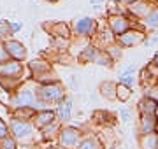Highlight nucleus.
<instances>
[{"label": "nucleus", "instance_id": "1", "mask_svg": "<svg viewBox=\"0 0 158 149\" xmlns=\"http://www.w3.org/2000/svg\"><path fill=\"white\" fill-rule=\"evenodd\" d=\"M25 107L34 109L35 112L49 109L46 103L39 102V98H37V84L30 79L25 81L21 86L12 93V98H11V109H25Z\"/></svg>", "mask_w": 158, "mask_h": 149}, {"label": "nucleus", "instance_id": "2", "mask_svg": "<svg viewBox=\"0 0 158 149\" xmlns=\"http://www.w3.org/2000/svg\"><path fill=\"white\" fill-rule=\"evenodd\" d=\"M7 125H9V133L18 140V144L21 142L25 146H35L39 140H42L40 132L34 125V121H21L11 118L7 121Z\"/></svg>", "mask_w": 158, "mask_h": 149}, {"label": "nucleus", "instance_id": "3", "mask_svg": "<svg viewBox=\"0 0 158 149\" xmlns=\"http://www.w3.org/2000/svg\"><path fill=\"white\" fill-rule=\"evenodd\" d=\"M98 21H97L95 18L91 16H83L76 19L72 25H70V28H72V35L76 39H85V40H93V37L97 35L98 32Z\"/></svg>", "mask_w": 158, "mask_h": 149}, {"label": "nucleus", "instance_id": "4", "mask_svg": "<svg viewBox=\"0 0 158 149\" xmlns=\"http://www.w3.org/2000/svg\"><path fill=\"white\" fill-rule=\"evenodd\" d=\"M65 97H67V93H65V88H63L62 81L55 83V84H48V86H39L37 84V98H39V102L46 103L48 107L51 103L58 105Z\"/></svg>", "mask_w": 158, "mask_h": 149}, {"label": "nucleus", "instance_id": "5", "mask_svg": "<svg viewBox=\"0 0 158 149\" xmlns=\"http://www.w3.org/2000/svg\"><path fill=\"white\" fill-rule=\"evenodd\" d=\"M83 137H85V133L81 132V128L72 125H63L62 130H60V135L56 139V144L65 149H77Z\"/></svg>", "mask_w": 158, "mask_h": 149}, {"label": "nucleus", "instance_id": "6", "mask_svg": "<svg viewBox=\"0 0 158 149\" xmlns=\"http://www.w3.org/2000/svg\"><path fill=\"white\" fill-rule=\"evenodd\" d=\"M0 77H7V79H19V81H28L30 72L25 67L23 62L16 60H9L7 63L0 65Z\"/></svg>", "mask_w": 158, "mask_h": 149}, {"label": "nucleus", "instance_id": "7", "mask_svg": "<svg viewBox=\"0 0 158 149\" xmlns=\"http://www.w3.org/2000/svg\"><path fill=\"white\" fill-rule=\"evenodd\" d=\"M155 7H158V0H137L134 4L127 6V16H128L132 21L139 23V21H142Z\"/></svg>", "mask_w": 158, "mask_h": 149}, {"label": "nucleus", "instance_id": "8", "mask_svg": "<svg viewBox=\"0 0 158 149\" xmlns=\"http://www.w3.org/2000/svg\"><path fill=\"white\" fill-rule=\"evenodd\" d=\"M146 40H148V34L137 23L134 28H130L128 32H125L123 35H119L118 39H116V42L123 49H128V47H135V46H141V44H146Z\"/></svg>", "mask_w": 158, "mask_h": 149}, {"label": "nucleus", "instance_id": "9", "mask_svg": "<svg viewBox=\"0 0 158 149\" xmlns=\"http://www.w3.org/2000/svg\"><path fill=\"white\" fill-rule=\"evenodd\" d=\"M135 21H132L127 14H116V16H107V28L114 34V37L118 39L119 35H123L125 32H128L130 28L135 26Z\"/></svg>", "mask_w": 158, "mask_h": 149}, {"label": "nucleus", "instance_id": "10", "mask_svg": "<svg viewBox=\"0 0 158 149\" xmlns=\"http://www.w3.org/2000/svg\"><path fill=\"white\" fill-rule=\"evenodd\" d=\"M4 47H6L7 54L11 56V60H16V62H25L27 56H28V51L23 44L21 40L14 39V37H9V39L4 40Z\"/></svg>", "mask_w": 158, "mask_h": 149}, {"label": "nucleus", "instance_id": "11", "mask_svg": "<svg viewBox=\"0 0 158 149\" xmlns=\"http://www.w3.org/2000/svg\"><path fill=\"white\" fill-rule=\"evenodd\" d=\"M44 30L51 35V39H72V28L65 21H51L44 23Z\"/></svg>", "mask_w": 158, "mask_h": 149}, {"label": "nucleus", "instance_id": "12", "mask_svg": "<svg viewBox=\"0 0 158 149\" xmlns=\"http://www.w3.org/2000/svg\"><path fill=\"white\" fill-rule=\"evenodd\" d=\"M158 130V116L156 114H141L137 119V132L139 135L156 133Z\"/></svg>", "mask_w": 158, "mask_h": 149}, {"label": "nucleus", "instance_id": "13", "mask_svg": "<svg viewBox=\"0 0 158 149\" xmlns=\"http://www.w3.org/2000/svg\"><path fill=\"white\" fill-rule=\"evenodd\" d=\"M91 42L98 49H106L107 46H111V44L116 42V37H114V34L107 28V25H106V26H98V32H97V35L93 37Z\"/></svg>", "mask_w": 158, "mask_h": 149}, {"label": "nucleus", "instance_id": "14", "mask_svg": "<svg viewBox=\"0 0 158 149\" xmlns=\"http://www.w3.org/2000/svg\"><path fill=\"white\" fill-rule=\"evenodd\" d=\"M72 109H74V100L70 97H65L62 102L58 103L56 107H55V112H56V118L60 123H69L70 118H72Z\"/></svg>", "mask_w": 158, "mask_h": 149}, {"label": "nucleus", "instance_id": "15", "mask_svg": "<svg viewBox=\"0 0 158 149\" xmlns=\"http://www.w3.org/2000/svg\"><path fill=\"white\" fill-rule=\"evenodd\" d=\"M58 118H56V112L55 109H44V111H37L35 112V118H34V125L37 126V130H42L44 126L55 123Z\"/></svg>", "mask_w": 158, "mask_h": 149}, {"label": "nucleus", "instance_id": "16", "mask_svg": "<svg viewBox=\"0 0 158 149\" xmlns=\"http://www.w3.org/2000/svg\"><path fill=\"white\" fill-rule=\"evenodd\" d=\"M28 72H30V77H35V75H42L46 74V72H51L53 70V65H51V62H48V60H32V62L28 63Z\"/></svg>", "mask_w": 158, "mask_h": 149}, {"label": "nucleus", "instance_id": "17", "mask_svg": "<svg viewBox=\"0 0 158 149\" xmlns=\"http://www.w3.org/2000/svg\"><path fill=\"white\" fill-rule=\"evenodd\" d=\"M116 91H118V83H114V81H104V83H100V86H98L100 97L106 98V100H109V102L118 100Z\"/></svg>", "mask_w": 158, "mask_h": 149}, {"label": "nucleus", "instance_id": "18", "mask_svg": "<svg viewBox=\"0 0 158 149\" xmlns=\"http://www.w3.org/2000/svg\"><path fill=\"white\" fill-rule=\"evenodd\" d=\"M62 123L60 121H55V123H51V125H48V126H44L42 130H39L40 132V137H42V140L44 142H53V140H56L58 139V135H60V130H62Z\"/></svg>", "mask_w": 158, "mask_h": 149}, {"label": "nucleus", "instance_id": "19", "mask_svg": "<svg viewBox=\"0 0 158 149\" xmlns=\"http://www.w3.org/2000/svg\"><path fill=\"white\" fill-rule=\"evenodd\" d=\"M77 149H106V146H104V142L100 140L98 135H95V133H85V137L79 142Z\"/></svg>", "mask_w": 158, "mask_h": 149}, {"label": "nucleus", "instance_id": "20", "mask_svg": "<svg viewBox=\"0 0 158 149\" xmlns=\"http://www.w3.org/2000/svg\"><path fill=\"white\" fill-rule=\"evenodd\" d=\"M102 49H98L93 42H90L88 46L83 47V51L79 53L77 60L79 62H83V63H95V60H97V56H98V53Z\"/></svg>", "mask_w": 158, "mask_h": 149}, {"label": "nucleus", "instance_id": "21", "mask_svg": "<svg viewBox=\"0 0 158 149\" xmlns=\"http://www.w3.org/2000/svg\"><path fill=\"white\" fill-rule=\"evenodd\" d=\"M137 112H139V116L141 114H156L158 112V105H156V102L153 100V98H149V97H144L137 102Z\"/></svg>", "mask_w": 158, "mask_h": 149}, {"label": "nucleus", "instance_id": "22", "mask_svg": "<svg viewBox=\"0 0 158 149\" xmlns=\"http://www.w3.org/2000/svg\"><path fill=\"white\" fill-rule=\"evenodd\" d=\"M139 26H141L144 32H155L158 30V7H155L149 14H148L142 21H139Z\"/></svg>", "mask_w": 158, "mask_h": 149}, {"label": "nucleus", "instance_id": "23", "mask_svg": "<svg viewBox=\"0 0 158 149\" xmlns=\"http://www.w3.org/2000/svg\"><path fill=\"white\" fill-rule=\"evenodd\" d=\"M139 147L141 149H158V133H148V135H137Z\"/></svg>", "mask_w": 158, "mask_h": 149}, {"label": "nucleus", "instance_id": "24", "mask_svg": "<svg viewBox=\"0 0 158 149\" xmlns=\"http://www.w3.org/2000/svg\"><path fill=\"white\" fill-rule=\"evenodd\" d=\"M11 118L14 119H21V121H34L35 118V111L34 109H11Z\"/></svg>", "mask_w": 158, "mask_h": 149}, {"label": "nucleus", "instance_id": "25", "mask_svg": "<svg viewBox=\"0 0 158 149\" xmlns=\"http://www.w3.org/2000/svg\"><path fill=\"white\" fill-rule=\"evenodd\" d=\"M132 95H134V91H132V88L125 86V84H119L118 83V91H116V97H118V102L121 103H127L132 98Z\"/></svg>", "mask_w": 158, "mask_h": 149}, {"label": "nucleus", "instance_id": "26", "mask_svg": "<svg viewBox=\"0 0 158 149\" xmlns=\"http://www.w3.org/2000/svg\"><path fill=\"white\" fill-rule=\"evenodd\" d=\"M95 65H98V67H106V69H113V67H114V60L109 56L104 49H102V51L98 53L97 60H95Z\"/></svg>", "mask_w": 158, "mask_h": 149}, {"label": "nucleus", "instance_id": "27", "mask_svg": "<svg viewBox=\"0 0 158 149\" xmlns=\"http://www.w3.org/2000/svg\"><path fill=\"white\" fill-rule=\"evenodd\" d=\"M104 51H106V53L109 54V56L113 58V60H114V63H116V62H119V60H121V56H123V47L119 46L118 42H114V44L107 46L106 49H104Z\"/></svg>", "mask_w": 158, "mask_h": 149}, {"label": "nucleus", "instance_id": "28", "mask_svg": "<svg viewBox=\"0 0 158 149\" xmlns=\"http://www.w3.org/2000/svg\"><path fill=\"white\" fill-rule=\"evenodd\" d=\"M12 37V32H11V21L7 19H0V42H4L6 39Z\"/></svg>", "mask_w": 158, "mask_h": 149}, {"label": "nucleus", "instance_id": "29", "mask_svg": "<svg viewBox=\"0 0 158 149\" xmlns=\"http://www.w3.org/2000/svg\"><path fill=\"white\" fill-rule=\"evenodd\" d=\"M18 147H19V144H18V140L12 137L11 133L7 137L0 139V149H18Z\"/></svg>", "mask_w": 158, "mask_h": 149}, {"label": "nucleus", "instance_id": "30", "mask_svg": "<svg viewBox=\"0 0 158 149\" xmlns=\"http://www.w3.org/2000/svg\"><path fill=\"white\" fill-rule=\"evenodd\" d=\"M51 46L55 47L56 51L63 53V51H69V47H70V40H67V39H51Z\"/></svg>", "mask_w": 158, "mask_h": 149}, {"label": "nucleus", "instance_id": "31", "mask_svg": "<svg viewBox=\"0 0 158 149\" xmlns=\"http://www.w3.org/2000/svg\"><path fill=\"white\" fill-rule=\"evenodd\" d=\"M118 116L123 123H130V121L134 119V111L130 109V107H127V105H123V107H119Z\"/></svg>", "mask_w": 158, "mask_h": 149}, {"label": "nucleus", "instance_id": "32", "mask_svg": "<svg viewBox=\"0 0 158 149\" xmlns=\"http://www.w3.org/2000/svg\"><path fill=\"white\" fill-rule=\"evenodd\" d=\"M118 83L119 84H125V86H128V88H134L137 79H135V75H118Z\"/></svg>", "mask_w": 158, "mask_h": 149}, {"label": "nucleus", "instance_id": "33", "mask_svg": "<svg viewBox=\"0 0 158 149\" xmlns=\"http://www.w3.org/2000/svg\"><path fill=\"white\" fill-rule=\"evenodd\" d=\"M144 95L149 97V98H153V100L156 102V105H158V84H155V86H151V88H146V90H144Z\"/></svg>", "mask_w": 158, "mask_h": 149}, {"label": "nucleus", "instance_id": "34", "mask_svg": "<svg viewBox=\"0 0 158 149\" xmlns=\"http://www.w3.org/2000/svg\"><path fill=\"white\" fill-rule=\"evenodd\" d=\"M137 70V65L135 63H128V65H125L123 69L119 70V75H134Z\"/></svg>", "mask_w": 158, "mask_h": 149}, {"label": "nucleus", "instance_id": "35", "mask_svg": "<svg viewBox=\"0 0 158 149\" xmlns=\"http://www.w3.org/2000/svg\"><path fill=\"white\" fill-rule=\"evenodd\" d=\"M9 60H11V56L7 54L6 47H4V42H0V65H2V63H7Z\"/></svg>", "mask_w": 158, "mask_h": 149}, {"label": "nucleus", "instance_id": "36", "mask_svg": "<svg viewBox=\"0 0 158 149\" xmlns=\"http://www.w3.org/2000/svg\"><path fill=\"white\" fill-rule=\"evenodd\" d=\"M9 135V125L4 119H0V139H4Z\"/></svg>", "mask_w": 158, "mask_h": 149}, {"label": "nucleus", "instance_id": "37", "mask_svg": "<svg viewBox=\"0 0 158 149\" xmlns=\"http://www.w3.org/2000/svg\"><path fill=\"white\" fill-rule=\"evenodd\" d=\"M146 46H158V34H155L153 37L146 40Z\"/></svg>", "mask_w": 158, "mask_h": 149}, {"label": "nucleus", "instance_id": "38", "mask_svg": "<svg viewBox=\"0 0 158 149\" xmlns=\"http://www.w3.org/2000/svg\"><path fill=\"white\" fill-rule=\"evenodd\" d=\"M21 28H23V25H21V23H16V21H11V32H12V35L16 34V32H19Z\"/></svg>", "mask_w": 158, "mask_h": 149}, {"label": "nucleus", "instance_id": "39", "mask_svg": "<svg viewBox=\"0 0 158 149\" xmlns=\"http://www.w3.org/2000/svg\"><path fill=\"white\" fill-rule=\"evenodd\" d=\"M116 2H118V4H121V6H130V4H134V2H137V0H116Z\"/></svg>", "mask_w": 158, "mask_h": 149}, {"label": "nucleus", "instance_id": "40", "mask_svg": "<svg viewBox=\"0 0 158 149\" xmlns=\"http://www.w3.org/2000/svg\"><path fill=\"white\" fill-rule=\"evenodd\" d=\"M151 63H155V65L158 67V49L155 51V54H153V60H151Z\"/></svg>", "mask_w": 158, "mask_h": 149}, {"label": "nucleus", "instance_id": "41", "mask_svg": "<svg viewBox=\"0 0 158 149\" xmlns=\"http://www.w3.org/2000/svg\"><path fill=\"white\" fill-rule=\"evenodd\" d=\"M90 2H91V6H100V4H102V2H104V0H90Z\"/></svg>", "mask_w": 158, "mask_h": 149}, {"label": "nucleus", "instance_id": "42", "mask_svg": "<svg viewBox=\"0 0 158 149\" xmlns=\"http://www.w3.org/2000/svg\"><path fill=\"white\" fill-rule=\"evenodd\" d=\"M49 149H65V147H62V146H58V144H56L55 147H49Z\"/></svg>", "mask_w": 158, "mask_h": 149}, {"label": "nucleus", "instance_id": "43", "mask_svg": "<svg viewBox=\"0 0 158 149\" xmlns=\"http://www.w3.org/2000/svg\"><path fill=\"white\" fill-rule=\"evenodd\" d=\"M46 2H49V4H56V2H60V0H46Z\"/></svg>", "mask_w": 158, "mask_h": 149}, {"label": "nucleus", "instance_id": "44", "mask_svg": "<svg viewBox=\"0 0 158 149\" xmlns=\"http://www.w3.org/2000/svg\"><path fill=\"white\" fill-rule=\"evenodd\" d=\"M107 149H118V146H116V144H113V146H109Z\"/></svg>", "mask_w": 158, "mask_h": 149}, {"label": "nucleus", "instance_id": "45", "mask_svg": "<svg viewBox=\"0 0 158 149\" xmlns=\"http://www.w3.org/2000/svg\"><path fill=\"white\" fill-rule=\"evenodd\" d=\"M156 116H158V112H156Z\"/></svg>", "mask_w": 158, "mask_h": 149}]
</instances>
